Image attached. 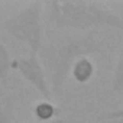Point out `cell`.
Here are the masks:
<instances>
[{
    "label": "cell",
    "instance_id": "obj_9",
    "mask_svg": "<svg viewBox=\"0 0 123 123\" xmlns=\"http://www.w3.org/2000/svg\"><path fill=\"white\" fill-rule=\"evenodd\" d=\"M111 90L113 91H122L123 90V46L119 52L114 71H113V80H111Z\"/></svg>",
    "mask_w": 123,
    "mask_h": 123
},
{
    "label": "cell",
    "instance_id": "obj_10",
    "mask_svg": "<svg viewBox=\"0 0 123 123\" xmlns=\"http://www.w3.org/2000/svg\"><path fill=\"white\" fill-rule=\"evenodd\" d=\"M97 120H98V122H103V123L114 122V120H123V109H119V110H113V111L100 114V116L97 117Z\"/></svg>",
    "mask_w": 123,
    "mask_h": 123
},
{
    "label": "cell",
    "instance_id": "obj_5",
    "mask_svg": "<svg viewBox=\"0 0 123 123\" xmlns=\"http://www.w3.org/2000/svg\"><path fill=\"white\" fill-rule=\"evenodd\" d=\"M96 73V64L90 56H83L77 59L71 68V78L78 84H87L91 81Z\"/></svg>",
    "mask_w": 123,
    "mask_h": 123
},
{
    "label": "cell",
    "instance_id": "obj_1",
    "mask_svg": "<svg viewBox=\"0 0 123 123\" xmlns=\"http://www.w3.org/2000/svg\"><path fill=\"white\" fill-rule=\"evenodd\" d=\"M101 51L103 43L90 32L61 35L51 42L43 43L38 58L46 73L52 97H56L62 93L71 68L77 59L98 54Z\"/></svg>",
    "mask_w": 123,
    "mask_h": 123
},
{
    "label": "cell",
    "instance_id": "obj_8",
    "mask_svg": "<svg viewBox=\"0 0 123 123\" xmlns=\"http://www.w3.org/2000/svg\"><path fill=\"white\" fill-rule=\"evenodd\" d=\"M13 122V106L7 94L0 91V123H12Z\"/></svg>",
    "mask_w": 123,
    "mask_h": 123
},
{
    "label": "cell",
    "instance_id": "obj_2",
    "mask_svg": "<svg viewBox=\"0 0 123 123\" xmlns=\"http://www.w3.org/2000/svg\"><path fill=\"white\" fill-rule=\"evenodd\" d=\"M48 20L58 29L91 31L111 28L123 31V18L101 2L90 0H52L43 3Z\"/></svg>",
    "mask_w": 123,
    "mask_h": 123
},
{
    "label": "cell",
    "instance_id": "obj_3",
    "mask_svg": "<svg viewBox=\"0 0 123 123\" xmlns=\"http://www.w3.org/2000/svg\"><path fill=\"white\" fill-rule=\"evenodd\" d=\"M43 3L32 2L2 22V29L12 39L23 43L29 55H38L43 45Z\"/></svg>",
    "mask_w": 123,
    "mask_h": 123
},
{
    "label": "cell",
    "instance_id": "obj_11",
    "mask_svg": "<svg viewBox=\"0 0 123 123\" xmlns=\"http://www.w3.org/2000/svg\"><path fill=\"white\" fill-rule=\"evenodd\" d=\"M29 123H42V122H29ZM45 123H65V120L64 119H55V120H52V122H45Z\"/></svg>",
    "mask_w": 123,
    "mask_h": 123
},
{
    "label": "cell",
    "instance_id": "obj_6",
    "mask_svg": "<svg viewBox=\"0 0 123 123\" xmlns=\"http://www.w3.org/2000/svg\"><path fill=\"white\" fill-rule=\"evenodd\" d=\"M33 116L36 117V122H52L55 119H58V114H59V109L48 101V100H43V101H38L35 106H33Z\"/></svg>",
    "mask_w": 123,
    "mask_h": 123
},
{
    "label": "cell",
    "instance_id": "obj_4",
    "mask_svg": "<svg viewBox=\"0 0 123 123\" xmlns=\"http://www.w3.org/2000/svg\"><path fill=\"white\" fill-rule=\"evenodd\" d=\"M12 70L16 71L23 80H26L45 100L51 101L52 93L48 83L46 73L38 55H28V56H18L12 59Z\"/></svg>",
    "mask_w": 123,
    "mask_h": 123
},
{
    "label": "cell",
    "instance_id": "obj_7",
    "mask_svg": "<svg viewBox=\"0 0 123 123\" xmlns=\"http://www.w3.org/2000/svg\"><path fill=\"white\" fill-rule=\"evenodd\" d=\"M10 70H12V58H10L6 46L0 43V81L3 84H6Z\"/></svg>",
    "mask_w": 123,
    "mask_h": 123
},
{
    "label": "cell",
    "instance_id": "obj_12",
    "mask_svg": "<svg viewBox=\"0 0 123 123\" xmlns=\"http://www.w3.org/2000/svg\"><path fill=\"white\" fill-rule=\"evenodd\" d=\"M107 123H123V120H114V122H107Z\"/></svg>",
    "mask_w": 123,
    "mask_h": 123
}]
</instances>
